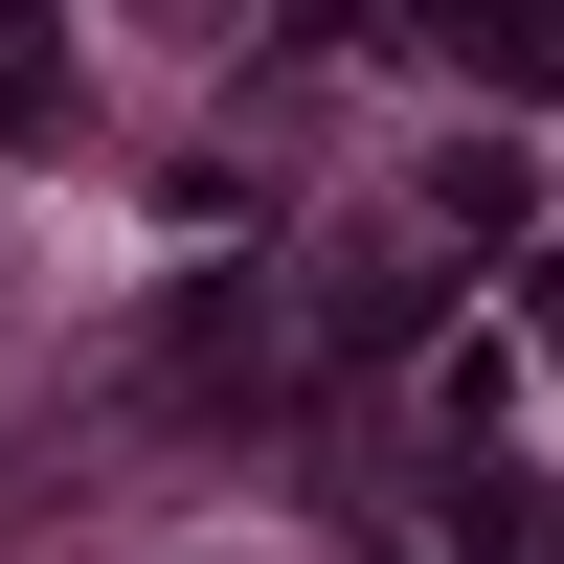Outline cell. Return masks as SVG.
<instances>
[{"label":"cell","instance_id":"cell-3","mask_svg":"<svg viewBox=\"0 0 564 564\" xmlns=\"http://www.w3.org/2000/svg\"><path fill=\"white\" fill-rule=\"evenodd\" d=\"M542 542H564V497H542V475H475V520H452V564H542Z\"/></svg>","mask_w":564,"mask_h":564},{"label":"cell","instance_id":"cell-1","mask_svg":"<svg viewBox=\"0 0 564 564\" xmlns=\"http://www.w3.org/2000/svg\"><path fill=\"white\" fill-rule=\"evenodd\" d=\"M430 45L475 90H564V23H542V0H430Z\"/></svg>","mask_w":564,"mask_h":564},{"label":"cell","instance_id":"cell-2","mask_svg":"<svg viewBox=\"0 0 564 564\" xmlns=\"http://www.w3.org/2000/svg\"><path fill=\"white\" fill-rule=\"evenodd\" d=\"M45 90H68V0H0V135H45Z\"/></svg>","mask_w":564,"mask_h":564},{"label":"cell","instance_id":"cell-5","mask_svg":"<svg viewBox=\"0 0 564 564\" xmlns=\"http://www.w3.org/2000/svg\"><path fill=\"white\" fill-rule=\"evenodd\" d=\"M520 316H542V339H564V249H542V271H520Z\"/></svg>","mask_w":564,"mask_h":564},{"label":"cell","instance_id":"cell-4","mask_svg":"<svg viewBox=\"0 0 564 564\" xmlns=\"http://www.w3.org/2000/svg\"><path fill=\"white\" fill-rule=\"evenodd\" d=\"M430 226H475V249H497V226H520V159H497V135H452V159H430Z\"/></svg>","mask_w":564,"mask_h":564}]
</instances>
